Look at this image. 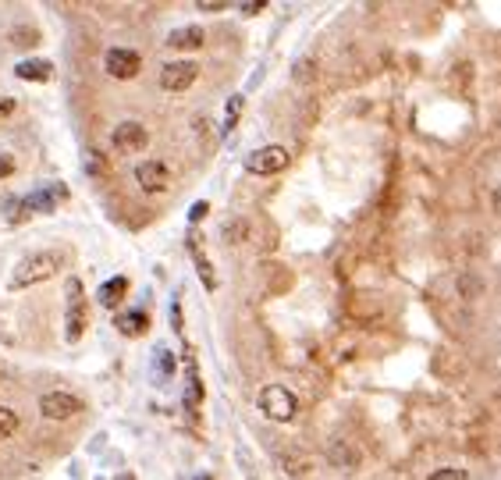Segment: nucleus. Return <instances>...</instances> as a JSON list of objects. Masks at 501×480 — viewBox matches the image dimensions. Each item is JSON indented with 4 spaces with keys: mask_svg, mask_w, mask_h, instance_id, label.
<instances>
[{
    "mask_svg": "<svg viewBox=\"0 0 501 480\" xmlns=\"http://www.w3.org/2000/svg\"><path fill=\"white\" fill-rule=\"evenodd\" d=\"M61 263H65V256L58 253V249H43V253H32V256H25V260H18V267H15V288H29V285H39V281H50L53 274L61 271Z\"/></svg>",
    "mask_w": 501,
    "mask_h": 480,
    "instance_id": "obj_1",
    "label": "nucleus"
},
{
    "mask_svg": "<svg viewBox=\"0 0 501 480\" xmlns=\"http://www.w3.org/2000/svg\"><path fill=\"white\" fill-rule=\"evenodd\" d=\"M260 409H263V416L274 420V423H288V420L299 413V402H295V395H292L285 385H267V388L260 392Z\"/></svg>",
    "mask_w": 501,
    "mask_h": 480,
    "instance_id": "obj_2",
    "label": "nucleus"
},
{
    "mask_svg": "<svg viewBox=\"0 0 501 480\" xmlns=\"http://www.w3.org/2000/svg\"><path fill=\"white\" fill-rule=\"evenodd\" d=\"M288 168V149L285 146H263L246 156V171L249 175H281Z\"/></svg>",
    "mask_w": 501,
    "mask_h": 480,
    "instance_id": "obj_3",
    "label": "nucleus"
},
{
    "mask_svg": "<svg viewBox=\"0 0 501 480\" xmlns=\"http://www.w3.org/2000/svg\"><path fill=\"white\" fill-rule=\"evenodd\" d=\"M196 79H199L196 61H167L160 68V89H167V93H185V89H192Z\"/></svg>",
    "mask_w": 501,
    "mask_h": 480,
    "instance_id": "obj_4",
    "label": "nucleus"
},
{
    "mask_svg": "<svg viewBox=\"0 0 501 480\" xmlns=\"http://www.w3.org/2000/svg\"><path fill=\"white\" fill-rule=\"evenodd\" d=\"M103 68H107V75L110 79H135L139 75V68H142V58L135 50H128V46H110L107 50V58H103Z\"/></svg>",
    "mask_w": 501,
    "mask_h": 480,
    "instance_id": "obj_5",
    "label": "nucleus"
},
{
    "mask_svg": "<svg viewBox=\"0 0 501 480\" xmlns=\"http://www.w3.org/2000/svg\"><path fill=\"white\" fill-rule=\"evenodd\" d=\"M86 320H89V313H86L82 281H79V278H72V281H68V328H65L68 342H79V338H82V331H86Z\"/></svg>",
    "mask_w": 501,
    "mask_h": 480,
    "instance_id": "obj_6",
    "label": "nucleus"
},
{
    "mask_svg": "<svg viewBox=\"0 0 501 480\" xmlns=\"http://www.w3.org/2000/svg\"><path fill=\"white\" fill-rule=\"evenodd\" d=\"M79 409H82V399L72 395V392H46V395L39 399V413H43L46 420H68V416H75Z\"/></svg>",
    "mask_w": 501,
    "mask_h": 480,
    "instance_id": "obj_7",
    "label": "nucleus"
},
{
    "mask_svg": "<svg viewBox=\"0 0 501 480\" xmlns=\"http://www.w3.org/2000/svg\"><path fill=\"white\" fill-rule=\"evenodd\" d=\"M68 196V189L61 185V189H43V192H32V196H25L22 199V206L11 213L15 221H22V218H29V213H50L53 206H58L61 199Z\"/></svg>",
    "mask_w": 501,
    "mask_h": 480,
    "instance_id": "obj_8",
    "label": "nucleus"
},
{
    "mask_svg": "<svg viewBox=\"0 0 501 480\" xmlns=\"http://www.w3.org/2000/svg\"><path fill=\"white\" fill-rule=\"evenodd\" d=\"M135 182L146 192H163L167 185H171V168H167L163 160H146V164L135 168Z\"/></svg>",
    "mask_w": 501,
    "mask_h": 480,
    "instance_id": "obj_9",
    "label": "nucleus"
},
{
    "mask_svg": "<svg viewBox=\"0 0 501 480\" xmlns=\"http://www.w3.org/2000/svg\"><path fill=\"white\" fill-rule=\"evenodd\" d=\"M110 139H114V146L125 149V153H135V149H142V146L149 142V135H146V128H142L139 121H121Z\"/></svg>",
    "mask_w": 501,
    "mask_h": 480,
    "instance_id": "obj_10",
    "label": "nucleus"
},
{
    "mask_svg": "<svg viewBox=\"0 0 501 480\" xmlns=\"http://www.w3.org/2000/svg\"><path fill=\"white\" fill-rule=\"evenodd\" d=\"M206 39V32L199 25H185V29H175L171 36H167V46L171 50H199Z\"/></svg>",
    "mask_w": 501,
    "mask_h": 480,
    "instance_id": "obj_11",
    "label": "nucleus"
},
{
    "mask_svg": "<svg viewBox=\"0 0 501 480\" xmlns=\"http://www.w3.org/2000/svg\"><path fill=\"white\" fill-rule=\"evenodd\" d=\"M114 324H118V331H121V335L135 338V335H142V331L149 328V316H146L142 309H128V313L114 316Z\"/></svg>",
    "mask_w": 501,
    "mask_h": 480,
    "instance_id": "obj_12",
    "label": "nucleus"
},
{
    "mask_svg": "<svg viewBox=\"0 0 501 480\" xmlns=\"http://www.w3.org/2000/svg\"><path fill=\"white\" fill-rule=\"evenodd\" d=\"M327 459H330V466H338V469H356L359 466V452L352 445H345V441H334Z\"/></svg>",
    "mask_w": 501,
    "mask_h": 480,
    "instance_id": "obj_13",
    "label": "nucleus"
},
{
    "mask_svg": "<svg viewBox=\"0 0 501 480\" xmlns=\"http://www.w3.org/2000/svg\"><path fill=\"white\" fill-rule=\"evenodd\" d=\"M15 75L18 79H32V82H50L53 79V65L50 61H18Z\"/></svg>",
    "mask_w": 501,
    "mask_h": 480,
    "instance_id": "obj_14",
    "label": "nucleus"
},
{
    "mask_svg": "<svg viewBox=\"0 0 501 480\" xmlns=\"http://www.w3.org/2000/svg\"><path fill=\"white\" fill-rule=\"evenodd\" d=\"M125 292H128V278H110V281H103V288H100V302L107 306V309H114L121 299H125Z\"/></svg>",
    "mask_w": 501,
    "mask_h": 480,
    "instance_id": "obj_15",
    "label": "nucleus"
},
{
    "mask_svg": "<svg viewBox=\"0 0 501 480\" xmlns=\"http://www.w3.org/2000/svg\"><path fill=\"white\" fill-rule=\"evenodd\" d=\"M189 249H192V260H196V274L206 281V288H217V274H213V267H210V260L199 253V246H196V235L189 239Z\"/></svg>",
    "mask_w": 501,
    "mask_h": 480,
    "instance_id": "obj_16",
    "label": "nucleus"
},
{
    "mask_svg": "<svg viewBox=\"0 0 501 480\" xmlns=\"http://www.w3.org/2000/svg\"><path fill=\"white\" fill-rule=\"evenodd\" d=\"M15 431H18V413L8 409V406H0V441L11 438Z\"/></svg>",
    "mask_w": 501,
    "mask_h": 480,
    "instance_id": "obj_17",
    "label": "nucleus"
},
{
    "mask_svg": "<svg viewBox=\"0 0 501 480\" xmlns=\"http://www.w3.org/2000/svg\"><path fill=\"white\" fill-rule=\"evenodd\" d=\"M203 402V388H199V378L196 373H189V385H185V406L189 409H196Z\"/></svg>",
    "mask_w": 501,
    "mask_h": 480,
    "instance_id": "obj_18",
    "label": "nucleus"
},
{
    "mask_svg": "<svg viewBox=\"0 0 501 480\" xmlns=\"http://www.w3.org/2000/svg\"><path fill=\"white\" fill-rule=\"evenodd\" d=\"M246 239V221H228L225 225V242H242Z\"/></svg>",
    "mask_w": 501,
    "mask_h": 480,
    "instance_id": "obj_19",
    "label": "nucleus"
},
{
    "mask_svg": "<svg viewBox=\"0 0 501 480\" xmlns=\"http://www.w3.org/2000/svg\"><path fill=\"white\" fill-rule=\"evenodd\" d=\"M430 480H469V473H466V469L448 466V469H434V473H430Z\"/></svg>",
    "mask_w": 501,
    "mask_h": 480,
    "instance_id": "obj_20",
    "label": "nucleus"
},
{
    "mask_svg": "<svg viewBox=\"0 0 501 480\" xmlns=\"http://www.w3.org/2000/svg\"><path fill=\"white\" fill-rule=\"evenodd\" d=\"M36 39H39L36 29H15V36H11V43H18V46H29V43H36Z\"/></svg>",
    "mask_w": 501,
    "mask_h": 480,
    "instance_id": "obj_21",
    "label": "nucleus"
},
{
    "mask_svg": "<svg viewBox=\"0 0 501 480\" xmlns=\"http://www.w3.org/2000/svg\"><path fill=\"white\" fill-rule=\"evenodd\" d=\"M8 175H15V156L0 149V178H8Z\"/></svg>",
    "mask_w": 501,
    "mask_h": 480,
    "instance_id": "obj_22",
    "label": "nucleus"
},
{
    "mask_svg": "<svg viewBox=\"0 0 501 480\" xmlns=\"http://www.w3.org/2000/svg\"><path fill=\"white\" fill-rule=\"evenodd\" d=\"M239 111H242V96H235V100H228V128L239 121Z\"/></svg>",
    "mask_w": 501,
    "mask_h": 480,
    "instance_id": "obj_23",
    "label": "nucleus"
},
{
    "mask_svg": "<svg viewBox=\"0 0 501 480\" xmlns=\"http://www.w3.org/2000/svg\"><path fill=\"white\" fill-rule=\"evenodd\" d=\"M8 114H15V100L11 96H0V118H8Z\"/></svg>",
    "mask_w": 501,
    "mask_h": 480,
    "instance_id": "obj_24",
    "label": "nucleus"
},
{
    "mask_svg": "<svg viewBox=\"0 0 501 480\" xmlns=\"http://www.w3.org/2000/svg\"><path fill=\"white\" fill-rule=\"evenodd\" d=\"M263 11V0H246L242 4V15H260Z\"/></svg>",
    "mask_w": 501,
    "mask_h": 480,
    "instance_id": "obj_25",
    "label": "nucleus"
},
{
    "mask_svg": "<svg viewBox=\"0 0 501 480\" xmlns=\"http://www.w3.org/2000/svg\"><path fill=\"white\" fill-rule=\"evenodd\" d=\"M206 213H210V203H196L192 213H189V221H199V218H206Z\"/></svg>",
    "mask_w": 501,
    "mask_h": 480,
    "instance_id": "obj_26",
    "label": "nucleus"
},
{
    "mask_svg": "<svg viewBox=\"0 0 501 480\" xmlns=\"http://www.w3.org/2000/svg\"><path fill=\"white\" fill-rule=\"evenodd\" d=\"M199 8L203 11H220V8H225V0H199Z\"/></svg>",
    "mask_w": 501,
    "mask_h": 480,
    "instance_id": "obj_27",
    "label": "nucleus"
},
{
    "mask_svg": "<svg viewBox=\"0 0 501 480\" xmlns=\"http://www.w3.org/2000/svg\"><path fill=\"white\" fill-rule=\"evenodd\" d=\"M490 206H494V213H497V218H501V185L490 192Z\"/></svg>",
    "mask_w": 501,
    "mask_h": 480,
    "instance_id": "obj_28",
    "label": "nucleus"
},
{
    "mask_svg": "<svg viewBox=\"0 0 501 480\" xmlns=\"http://www.w3.org/2000/svg\"><path fill=\"white\" fill-rule=\"evenodd\" d=\"M295 79H299V82H309V65H306V61L295 68Z\"/></svg>",
    "mask_w": 501,
    "mask_h": 480,
    "instance_id": "obj_29",
    "label": "nucleus"
},
{
    "mask_svg": "<svg viewBox=\"0 0 501 480\" xmlns=\"http://www.w3.org/2000/svg\"><path fill=\"white\" fill-rule=\"evenodd\" d=\"M0 381H4V359H0Z\"/></svg>",
    "mask_w": 501,
    "mask_h": 480,
    "instance_id": "obj_30",
    "label": "nucleus"
},
{
    "mask_svg": "<svg viewBox=\"0 0 501 480\" xmlns=\"http://www.w3.org/2000/svg\"><path fill=\"white\" fill-rule=\"evenodd\" d=\"M199 480H213V476H199Z\"/></svg>",
    "mask_w": 501,
    "mask_h": 480,
    "instance_id": "obj_31",
    "label": "nucleus"
}]
</instances>
